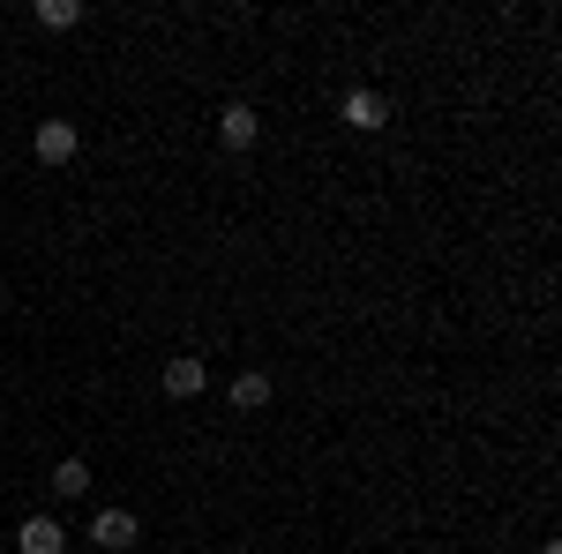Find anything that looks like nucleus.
<instances>
[{"label":"nucleus","mask_w":562,"mask_h":554,"mask_svg":"<svg viewBox=\"0 0 562 554\" xmlns=\"http://www.w3.org/2000/svg\"><path fill=\"white\" fill-rule=\"evenodd\" d=\"M76 23H83L76 0H38V31H76Z\"/></svg>","instance_id":"obj_8"},{"label":"nucleus","mask_w":562,"mask_h":554,"mask_svg":"<svg viewBox=\"0 0 562 554\" xmlns=\"http://www.w3.org/2000/svg\"><path fill=\"white\" fill-rule=\"evenodd\" d=\"M83 487H90L83 457H60V465H53V495H83Z\"/></svg>","instance_id":"obj_9"},{"label":"nucleus","mask_w":562,"mask_h":554,"mask_svg":"<svg viewBox=\"0 0 562 554\" xmlns=\"http://www.w3.org/2000/svg\"><path fill=\"white\" fill-rule=\"evenodd\" d=\"M256 135H262V113H256V105H225V113H217V143H225V150H248Z\"/></svg>","instance_id":"obj_4"},{"label":"nucleus","mask_w":562,"mask_h":554,"mask_svg":"<svg viewBox=\"0 0 562 554\" xmlns=\"http://www.w3.org/2000/svg\"><path fill=\"white\" fill-rule=\"evenodd\" d=\"M31 150H38V166H68L76 158V121H38Z\"/></svg>","instance_id":"obj_2"},{"label":"nucleus","mask_w":562,"mask_h":554,"mask_svg":"<svg viewBox=\"0 0 562 554\" xmlns=\"http://www.w3.org/2000/svg\"><path fill=\"white\" fill-rule=\"evenodd\" d=\"M135 532H143V524H135L128 510H98V517H90V540H98L105 554H128V547H135Z\"/></svg>","instance_id":"obj_3"},{"label":"nucleus","mask_w":562,"mask_h":554,"mask_svg":"<svg viewBox=\"0 0 562 554\" xmlns=\"http://www.w3.org/2000/svg\"><path fill=\"white\" fill-rule=\"evenodd\" d=\"M338 113H346V128H360V135H375L390 121V98L383 90H352L346 105H338Z\"/></svg>","instance_id":"obj_5"},{"label":"nucleus","mask_w":562,"mask_h":554,"mask_svg":"<svg viewBox=\"0 0 562 554\" xmlns=\"http://www.w3.org/2000/svg\"><path fill=\"white\" fill-rule=\"evenodd\" d=\"M278 389H270V375L262 368H248V375H233V412H262Z\"/></svg>","instance_id":"obj_7"},{"label":"nucleus","mask_w":562,"mask_h":554,"mask_svg":"<svg viewBox=\"0 0 562 554\" xmlns=\"http://www.w3.org/2000/svg\"><path fill=\"white\" fill-rule=\"evenodd\" d=\"M68 547V532L53 524V517H23V532H15V554H60Z\"/></svg>","instance_id":"obj_6"},{"label":"nucleus","mask_w":562,"mask_h":554,"mask_svg":"<svg viewBox=\"0 0 562 554\" xmlns=\"http://www.w3.org/2000/svg\"><path fill=\"white\" fill-rule=\"evenodd\" d=\"M158 383H166V397H203V389H211V368H203L195 352H173V360L158 368Z\"/></svg>","instance_id":"obj_1"}]
</instances>
